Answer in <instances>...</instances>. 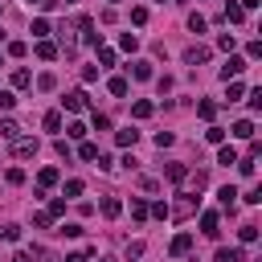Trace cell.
<instances>
[{
	"mask_svg": "<svg viewBox=\"0 0 262 262\" xmlns=\"http://www.w3.org/2000/svg\"><path fill=\"white\" fill-rule=\"evenodd\" d=\"M37 151H41V143H37V139H20V135L12 139V156H20V160H33Z\"/></svg>",
	"mask_w": 262,
	"mask_h": 262,
	"instance_id": "6da1fadb",
	"label": "cell"
},
{
	"mask_svg": "<svg viewBox=\"0 0 262 262\" xmlns=\"http://www.w3.org/2000/svg\"><path fill=\"white\" fill-rule=\"evenodd\" d=\"M213 262H246V250H242V246H221V250L213 254Z\"/></svg>",
	"mask_w": 262,
	"mask_h": 262,
	"instance_id": "7a4b0ae2",
	"label": "cell"
},
{
	"mask_svg": "<svg viewBox=\"0 0 262 262\" xmlns=\"http://www.w3.org/2000/svg\"><path fill=\"white\" fill-rule=\"evenodd\" d=\"M61 106H66V111H86V90H70V94L61 98Z\"/></svg>",
	"mask_w": 262,
	"mask_h": 262,
	"instance_id": "3957f363",
	"label": "cell"
},
{
	"mask_svg": "<svg viewBox=\"0 0 262 262\" xmlns=\"http://www.w3.org/2000/svg\"><path fill=\"white\" fill-rule=\"evenodd\" d=\"M188 250H192V233H176L172 237V258H184Z\"/></svg>",
	"mask_w": 262,
	"mask_h": 262,
	"instance_id": "277c9868",
	"label": "cell"
},
{
	"mask_svg": "<svg viewBox=\"0 0 262 262\" xmlns=\"http://www.w3.org/2000/svg\"><path fill=\"white\" fill-rule=\"evenodd\" d=\"M184 61H188V66H205V61H209V49H205V45H192V49H184Z\"/></svg>",
	"mask_w": 262,
	"mask_h": 262,
	"instance_id": "5b68a950",
	"label": "cell"
},
{
	"mask_svg": "<svg viewBox=\"0 0 262 262\" xmlns=\"http://www.w3.org/2000/svg\"><path fill=\"white\" fill-rule=\"evenodd\" d=\"M242 70H246V57H229V61H225V66H221V78H225V82H229V78H237V74H242Z\"/></svg>",
	"mask_w": 262,
	"mask_h": 262,
	"instance_id": "8992f818",
	"label": "cell"
},
{
	"mask_svg": "<svg viewBox=\"0 0 262 262\" xmlns=\"http://www.w3.org/2000/svg\"><path fill=\"white\" fill-rule=\"evenodd\" d=\"M229 135H233V139H254V123H250V119H237V123L229 127Z\"/></svg>",
	"mask_w": 262,
	"mask_h": 262,
	"instance_id": "52a82bcc",
	"label": "cell"
},
{
	"mask_svg": "<svg viewBox=\"0 0 262 262\" xmlns=\"http://www.w3.org/2000/svg\"><path fill=\"white\" fill-rule=\"evenodd\" d=\"M201 233L205 237H217L221 229H217V213H201Z\"/></svg>",
	"mask_w": 262,
	"mask_h": 262,
	"instance_id": "ba28073f",
	"label": "cell"
},
{
	"mask_svg": "<svg viewBox=\"0 0 262 262\" xmlns=\"http://www.w3.org/2000/svg\"><path fill=\"white\" fill-rule=\"evenodd\" d=\"M37 57H41V61H53V57H57V45L41 37V41H37Z\"/></svg>",
	"mask_w": 262,
	"mask_h": 262,
	"instance_id": "9c48e42d",
	"label": "cell"
},
{
	"mask_svg": "<svg viewBox=\"0 0 262 262\" xmlns=\"http://www.w3.org/2000/svg\"><path fill=\"white\" fill-rule=\"evenodd\" d=\"M135 139H139V131H135V127H127V131H115V143H119V147H135Z\"/></svg>",
	"mask_w": 262,
	"mask_h": 262,
	"instance_id": "30bf717a",
	"label": "cell"
},
{
	"mask_svg": "<svg viewBox=\"0 0 262 262\" xmlns=\"http://www.w3.org/2000/svg\"><path fill=\"white\" fill-rule=\"evenodd\" d=\"M16 135H20V127H16V119H0V139H8V143H12Z\"/></svg>",
	"mask_w": 262,
	"mask_h": 262,
	"instance_id": "8fae6325",
	"label": "cell"
},
{
	"mask_svg": "<svg viewBox=\"0 0 262 262\" xmlns=\"http://www.w3.org/2000/svg\"><path fill=\"white\" fill-rule=\"evenodd\" d=\"M217 164H237V147H229V143H221V151H217Z\"/></svg>",
	"mask_w": 262,
	"mask_h": 262,
	"instance_id": "7c38bea8",
	"label": "cell"
},
{
	"mask_svg": "<svg viewBox=\"0 0 262 262\" xmlns=\"http://www.w3.org/2000/svg\"><path fill=\"white\" fill-rule=\"evenodd\" d=\"M12 86H16V90L33 86V74H29V70H12Z\"/></svg>",
	"mask_w": 262,
	"mask_h": 262,
	"instance_id": "4fadbf2b",
	"label": "cell"
},
{
	"mask_svg": "<svg viewBox=\"0 0 262 262\" xmlns=\"http://www.w3.org/2000/svg\"><path fill=\"white\" fill-rule=\"evenodd\" d=\"M45 131H61V111H45Z\"/></svg>",
	"mask_w": 262,
	"mask_h": 262,
	"instance_id": "5bb4252c",
	"label": "cell"
},
{
	"mask_svg": "<svg viewBox=\"0 0 262 262\" xmlns=\"http://www.w3.org/2000/svg\"><path fill=\"white\" fill-rule=\"evenodd\" d=\"M164 172H168V180H176V184H180V180H188V168H184V164H168Z\"/></svg>",
	"mask_w": 262,
	"mask_h": 262,
	"instance_id": "9a60e30c",
	"label": "cell"
},
{
	"mask_svg": "<svg viewBox=\"0 0 262 262\" xmlns=\"http://www.w3.org/2000/svg\"><path fill=\"white\" fill-rule=\"evenodd\" d=\"M37 184H41V188L57 184V168H41V172H37Z\"/></svg>",
	"mask_w": 262,
	"mask_h": 262,
	"instance_id": "2e32d148",
	"label": "cell"
},
{
	"mask_svg": "<svg viewBox=\"0 0 262 262\" xmlns=\"http://www.w3.org/2000/svg\"><path fill=\"white\" fill-rule=\"evenodd\" d=\"M225 16H229V25H242V20H246V8H242V4H229Z\"/></svg>",
	"mask_w": 262,
	"mask_h": 262,
	"instance_id": "e0dca14e",
	"label": "cell"
},
{
	"mask_svg": "<svg viewBox=\"0 0 262 262\" xmlns=\"http://www.w3.org/2000/svg\"><path fill=\"white\" fill-rule=\"evenodd\" d=\"M131 74H135L139 82H147V78H151V66H147V61H131Z\"/></svg>",
	"mask_w": 262,
	"mask_h": 262,
	"instance_id": "ac0fdd59",
	"label": "cell"
},
{
	"mask_svg": "<svg viewBox=\"0 0 262 262\" xmlns=\"http://www.w3.org/2000/svg\"><path fill=\"white\" fill-rule=\"evenodd\" d=\"M106 90H111L115 98H123V94H127V78H111V82H106Z\"/></svg>",
	"mask_w": 262,
	"mask_h": 262,
	"instance_id": "d6986e66",
	"label": "cell"
},
{
	"mask_svg": "<svg viewBox=\"0 0 262 262\" xmlns=\"http://www.w3.org/2000/svg\"><path fill=\"white\" fill-rule=\"evenodd\" d=\"M242 94H246V86H242L237 78H229V90H225V98H229V102H237Z\"/></svg>",
	"mask_w": 262,
	"mask_h": 262,
	"instance_id": "ffe728a7",
	"label": "cell"
},
{
	"mask_svg": "<svg viewBox=\"0 0 262 262\" xmlns=\"http://www.w3.org/2000/svg\"><path fill=\"white\" fill-rule=\"evenodd\" d=\"M151 111H156V106H151V102H147V98H139V102H135V106H131V115H135V119H147V115H151Z\"/></svg>",
	"mask_w": 262,
	"mask_h": 262,
	"instance_id": "44dd1931",
	"label": "cell"
},
{
	"mask_svg": "<svg viewBox=\"0 0 262 262\" xmlns=\"http://www.w3.org/2000/svg\"><path fill=\"white\" fill-rule=\"evenodd\" d=\"M119 213H123V205H119L115 196H106V201H102V217H119Z\"/></svg>",
	"mask_w": 262,
	"mask_h": 262,
	"instance_id": "7402d4cb",
	"label": "cell"
},
{
	"mask_svg": "<svg viewBox=\"0 0 262 262\" xmlns=\"http://www.w3.org/2000/svg\"><path fill=\"white\" fill-rule=\"evenodd\" d=\"M188 29H192V33H205V29H209V20H205L201 12H192V16H188Z\"/></svg>",
	"mask_w": 262,
	"mask_h": 262,
	"instance_id": "603a6c76",
	"label": "cell"
},
{
	"mask_svg": "<svg viewBox=\"0 0 262 262\" xmlns=\"http://www.w3.org/2000/svg\"><path fill=\"white\" fill-rule=\"evenodd\" d=\"M119 45H123L127 53H135V49H139V37H135V33H123V41H119Z\"/></svg>",
	"mask_w": 262,
	"mask_h": 262,
	"instance_id": "cb8c5ba5",
	"label": "cell"
},
{
	"mask_svg": "<svg viewBox=\"0 0 262 262\" xmlns=\"http://www.w3.org/2000/svg\"><path fill=\"white\" fill-rule=\"evenodd\" d=\"M196 115H201V119H213V115H217V106L205 98V102H196Z\"/></svg>",
	"mask_w": 262,
	"mask_h": 262,
	"instance_id": "d4e9b609",
	"label": "cell"
},
{
	"mask_svg": "<svg viewBox=\"0 0 262 262\" xmlns=\"http://www.w3.org/2000/svg\"><path fill=\"white\" fill-rule=\"evenodd\" d=\"M217 196H221V205H225V209H229V205H233V196H237V188H233V184H225V188H221V192H217Z\"/></svg>",
	"mask_w": 262,
	"mask_h": 262,
	"instance_id": "484cf974",
	"label": "cell"
},
{
	"mask_svg": "<svg viewBox=\"0 0 262 262\" xmlns=\"http://www.w3.org/2000/svg\"><path fill=\"white\" fill-rule=\"evenodd\" d=\"M237 237H242V242H246V246H250V242H254V237H258V225H242V229H237Z\"/></svg>",
	"mask_w": 262,
	"mask_h": 262,
	"instance_id": "4316f807",
	"label": "cell"
},
{
	"mask_svg": "<svg viewBox=\"0 0 262 262\" xmlns=\"http://www.w3.org/2000/svg\"><path fill=\"white\" fill-rule=\"evenodd\" d=\"M131 25H147V8H143V4L131 8Z\"/></svg>",
	"mask_w": 262,
	"mask_h": 262,
	"instance_id": "83f0119b",
	"label": "cell"
},
{
	"mask_svg": "<svg viewBox=\"0 0 262 262\" xmlns=\"http://www.w3.org/2000/svg\"><path fill=\"white\" fill-rule=\"evenodd\" d=\"M45 33H49V20H41V16H37V20H33V37H37V41H41V37H45Z\"/></svg>",
	"mask_w": 262,
	"mask_h": 262,
	"instance_id": "f1b7e54d",
	"label": "cell"
},
{
	"mask_svg": "<svg viewBox=\"0 0 262 262\" xmlns=\"http://www.w3.org/2000/svg\"><path fill=\"white\" fill-rule=\"evenodd\" d=\"M53 86H57L53 74H41V78H37V90H53Z\"/></svg>",
	"mask_w": 262,
	"mask_h": 262,
	"instance_id": "f546056e",
	"label": "cell"
},
{
	"mask_svg": "<svg viewBox=\"0 0 262 262\" xmlns=\"http://www.w3.org/2000/svg\"><path fill=\"white\" fill-rule=\"evenodd\" d=\"M66 135H70V139H86V127H82V123H70Z\"/></svg>",
	"mask_w": 262,
	"mask_h": 262,
	"instance_id": "4dcf8cb0",
	"label": "cell"
},
{
	"mask_svg": "<svg viewBox=\"0 0 262 262\" xmlns=\"http://www.w3.org/2000/svg\"><path fill=\"white\" fill-rule=\"evenodd\" d=\"M205 139H209V143H221V139H225V127H209Z\"/></svg>",
	"mask_w": 262,
	"mask_h": 262,
	"instance_id": "1f68e13d",
	"label": "cell"
},
{
	"mask_svg": "<svg viewBox=\"0 0 262 262\" xmlns=\"http://www.w3.org/2000/svg\"><path fill=\"white\" fill-rule=\"evenodd\" d=\"M237 172H242V176H254V156H246V160H237Z\"/></svg>",
	"mask_w": 262,
	"mask_h": 262,
	"instance_id": "d6a6232c",
	"label": "cell"
},
{
	"mask_svg": "<svg viewBox=\"0 0 262 262\" xmlns=\"http://www.w3.org/2000/svg\"><path fill=\"white\" fill-rule=\"evenodd\" d=\"M66 196H70V201L82 196V180H66Z\"/></svg>",
	"mask_w": 262,
	"mask_h": 262,
	"instance_id": "836d02e7",
	"label": "cell"
},
{
	"mask_svg": "<svg viewBox=\"0 0 262 262\" xmlns=\"http://www.w3.org/2000/svg\"><path fill=\"white\" fill-rule=\"evenodd\" d=\"M192 205H196V201H192V196H184V201L176 205V217H188V213H192Z\"/></svg>",
	"mask_w": 262,
	"mask_h": 262,
	"instance_id": "e575fe53",
	"label": "cell"
},
{
	"mask_svg": "<svg viewBox=\"0 0 262 262\" xmlns=\"http://www.w3.org/2000/svg\"><path fill=\"white\" fill-rule=\"evenodd\" d=\"M131 217L143 221V217H147V205H143V201H131Z\"/></svg>",
	"mask_w": 262,
	"mask_h": 262,
	"instance_id": "d590c367",
	"label": "cell"
},
{
	"mask_svg": "<svg viewBox=\"0 0 262 262\" xmlns=\"http://www.w3.org/2000/svg\"><path fill=\"white\" fill-rule=\"evenodd\" d=\"M147 213H151V217H160V221H164V217H168V213H172V209H168V205H164V201H156V205H151V209H147Z\"/></svg>",
	"mask_w": 262,
	"mask_h": 262,
	"instance_id": "8d00e7d4",
	"label": "cell"
},
{
	"mask_svg": "<svg viewBox=\"0 0 262 262\" xmlns=\"http://www.w3.org/2000/svg\"><path fill=\"white\" fill-rule=\"evenodd\" d=\"M57 233H66V237H78V233H82V225H78V221H66Z\"/></svg>",
	"mask_w": 262,
	"mask_h": 262,
	"instance_id": "74e56055",
	"label": "cell"
},
{
	"mask_svg": "<svg viewBox=\"0 0 262 262\" xmlns=\"http://www.w3.org/2000/svg\"><path fill=\"white\" fill-rule=\"evenodd\" d=\"M0 237H4V242H16V237H20V225H4Z\"/></svg>",
	"mask_w": 262,
	"mask_h": 262,
	"instance_id": "f35d334b",
	"label": "cell"
},
{
	"mask_svg": "<svg viewBox=\"0 0 262 262\" xmlns=\"http://www.w3.org/2000/svg\"><path fill=\"white\" fill-rule=\"evenodd\" d=\"M16 106V98H12V90H0V111H12Z\"/></svg>",
	"mask_w": 262,
	"mask_h": 262,
	"instance_id": "ab89813d",
	"label": "cell"
},
{
	"mask_svg": "<svg viewBox=\"0 0 262 262\" xmlns=\"http://www.w3.org/2000/svg\"><path fill=\"white\" fill-rule=\"evenodd\" d=\"M8 53H12V57H25V53H29V45H25V41H12V45H8Z\"/></svg>",
	"mask_w": 262,
	"mask_h": 262,
	"instance_id": "60d3db41",
	"label": "cell"
},
{
	"mask_svg": "<svg viewBox=\"0 0 262 262\" xmlns=\"http://www.w3.org/2000/svg\"><path fill=\"white\" fill-rule=\"evenodd\" d=\"M172 139H176L172 131H160V135H156V147H172Z\"/></svg>",
	"mask_w": 262,
	"mask_h": 262,
	"instance_id": "b9f144b4",
	"label": "cell"
},
{
	"mask_svg": "<svg viewBox=\"0 0 262 262\" xmlns=\"http://www.w3.org/2000/svg\"><path fill=\"white\" fill-rule=\"evenodd\" d=\"M78 156H82V160H94V156H98V147H94V143H82V147H78Z\"/></svg>",
	"mask_w": 262,
	"mask_h": 262,
	"instance_id": "7bdbcfd3",
	"label": "cell"
},
{
	"mask_svg": "<svg viewBox=\"0 0 262 262\" xmlns=\"http://www.w3.org/2000/svg\"><path fill=\"white\" fill-rule=\"evenodd\" d=\"M242 201H246V205H262V188H250Z\"/></svg>",
	"mask_w": 262,
	"mask_h": 262,
	"instance_id": "ee69618b",
	"label": "cell"
},
{
	"mask_svg": "<svg viewBox=\"0 0 262 262\" xmlns=\"http://www.w3.org/2000/svg\"><path fill=\"white\" fill-rule=\"evenodd\" d=\"M49 213H53V217H61V213H66V201H61V196H53V201H49Z\"/></svg>",
	"mask_w": 262,
	"mask_h": 262,
	"instance_id": "f6af8a7d",
	"label": "cell"
},
{
	"mask_svg": "<svg viewBox=\"0 0 262 262\" xmlns=\"http://www.w3.org/2000/svg\"><path fill=\"white\" fill-rule=\"evenodd\" d=\"M33 225H41V229H45V225H53V213H49V209H45V213H37V217H33Z\"/></svg>",
	"mask_w": 262,
	"mask_h": 262,
	"instance_id": "bcb514c9",
	"label": "cell"
},
{
	"mask_svg": "<svg viewBox=\"0 0 262 262\" xmlns=\"http://www.w3.org/2000/svg\"><path fill=\"white\" fill-rule=\"evenodd\" d=\"M98 61L102 66H115V49H98Z\"/></svg>",
	"mask_w": 262,
	"mask_h": 262,
	"instance_id": "7dc6e473",
	"label": "cell"
},
{
	"mask_svg": "<svg viewBox=\"0 0 262 262\" xmlns=\"http://www.w3.org/2000/svg\"><path fill=\"white\" fill-rule=\"evenodd\" d=\"M250 111H262V90H250Z\"/></svg>",
	"mask_w": 262,
	"mask_h": 262,
	"instance_id": "c3c4849f",
	"label": "cell"
},
{
	"mask_svg": "<svg viewBox=\"0 0 262 262\" xmlns=\"http://www.w3.org/2000/svg\"><path fill=\"white\" fill-rule=\"evenodd\" d=\"M106 127H111V119H106V115H98V111H94V131H106Z\"/></svg>",
	"mask_w": 262,
	"mask_h": 262,
	"instance_id": "681fc988",
	"label": "cell"
},
{
	"mask_svg": "<svg viewBox=\"0 0 262 262\" xmlns=\"http://www.w3.org/2000/svg\"><path fill=\"white\" fill-rule=\"evenodd\" d=\"M8 184H25V172L20 168H8Z\"/></svg>",
	"mask_w": 262,
	"mask_h": 262,
	"instance_id": "f907efd6",
	"label": "cell"
},
{
	"mask_svg": "<svg viewBox=\"0 0 262 262\" xmlns=\"http://www.w3.org/2000/svg\"><path fill=\"white\" fill-rule=\"evenodd\" d=\"M12 262H33V254H29V250H16V254H12Z\"/></svg>",
	"mask_w": 262,
	"mask_h": 262,
	"instance_id": "816d5d0a",
	"label": "cell"
},
{
	"mask_svg": "<svg viewBox=\"0 0 262 262\" xmlns=\"http://www.w3.org/2000/svg\"><path fill=\"white\" fill-rule=\"evenodd\" d=\"M258 4H262V0H242V8H246V12H250V8H258Z\"/></svg>",
	"mask_w": 262,
	"mask_h": 262,
	"instance_id": "f5cc1de1",
	"label": "cell"
},
{
	"mask_svg": "<svg viewBox=\"0 0 262 262\" xmlns=\"http://www.w3.org/2000/svg\"><path fill=\"white\" fill-rule=\"evenodd\" d=\"M66 262H86V254H70V258H66Z\"/></svg>",
	"mask_w": 262,
	"mask_h": 262,
	"instance_id": "db71d44e",
	"label": "cell"
},
{
	"mask_svg": "<svg viewBox=\"0 0 262 262\" xmlns=\"http://www.w3.org/2000/svg\"><path fill=\"white\" fill-rule=\"evenodd\" d=\"M29 4H37V8H41V4H45V0H29Z\"/></svg>",
	"mask_w": 262,
	"mask_h": 262,
	"instance_id": "11a10c76",
	"label": "cell"
},
{
	"mask_svg": "<svg viewBox=\"0 0 262 262\" xmlns=\"http://www.w3.org/2000/svg\"><path fill=\"white\" fill-rule=\"evenodd\" d=\"M66 4H78V0H66Z\"/></svg>",
	"mask_w": 262,
	"mask_h": 262,
	"instance_id": "9f6ffc18",
	"label": "cell"
},
{
	"mask_svg": "<svg viewBox=\"0 0 262 262\" xmlns=\"http://www.w3.org/2000/svg\"><path fill=\"white\" fill-rule=\"evenodd\" d=\"M98 262H111V258H98Z\"/></svg>",
	"mask_w": 262,
	"mask_h": 262,
	"instance_id": "6f0895ef",
	"label": "cell"
},
{
	"mask_svg": "<svg viewBox=\"0 0 262 262\" xmlns=\"http://www.w3.org/2000/svg\"><path fill=\"white\" fill-rule=\"evenodd\" d=\"M0 41H4V33H0Z\"/></svg>",
	"mask_w": 262,
	"mask_h": 262,
	"instance_id": "680465c9",
	"label": "cell"
},
{
	"mask_svg": "<svg viewBox=\"0 0 262 262\" xmlns=\"http://www.w3.org/2000/svg\"><path fill=\"white\" fill-rule=\"evenodd\" d=\"M0 66H4V57H0Z\"/></svg>",
	"mask_w": 262,
	"mask_h": 262,
	"instance_id": "91938a15",
	"label": "cell"
},
{
	"mask_svg": "<svg viewBox=\"0 0 262 262\" xmlns=\"http://www.w3.org/2000/svg\"><path fill=\"white\" fill-rule=\"evenodd\" d=\"M111 4H115V0H111Z\"/></svg>",
	"mask_w": 262,
	"mask_h": 262,
	"instance_id": "94428289",
	"label": "cell"
}]
</instances>
